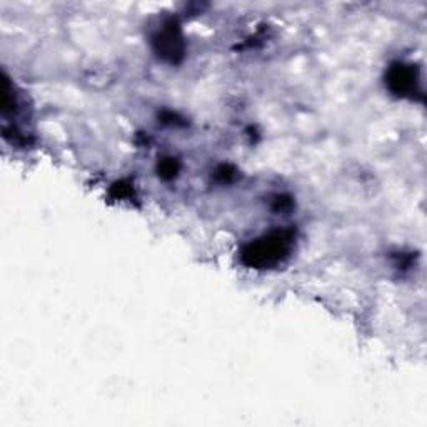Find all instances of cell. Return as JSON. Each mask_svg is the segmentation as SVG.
<instances>
[{"mask_svg":"<svg viewBox=\"0 0 427 427\" xmlns=\"http://www.w3.org/2000/svg\"><path fill=\"white\" fill-rule=\"evenodd\" d=\"M285 244H287V239H284L282 234L276 237L262 239L247 250L246 257L250 259V264H270L281 257V254L285 250Z\"/></svg>","mask_w":427,"mask_h":427,"instance_id":"obj_1","label":"cell"},{"mask_svg":"<svg viewBox=\"0 0 427 427\" xmlns=\"http://www.w3.org/2000/svg\"><path fill=\"white\" fill-rule=\"evenodd\" d=\"M391 83L396 89L400 90V92H404V90H407L413 86V74H411V70H406L404 67H400L398 70L392 72Z\"/></svg>","mask_w":427,"mask_h":427,"instance_id":"obj_2","label":"cell"}]
</instances>
